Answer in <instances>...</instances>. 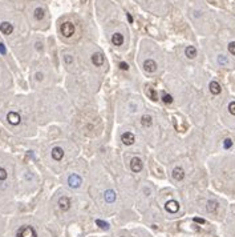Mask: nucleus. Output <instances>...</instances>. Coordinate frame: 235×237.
<instances>
[{"instance_id": "9d476101", "label": "nucleus", "mask_w": 235, "mask_h": 237, "mask_svg": "<svg viewBox=\"0 0 235 237\" xmlns=\"http://www.w3.org/2000/svg\"><path fill=\"white\" fill-rule=\"evenodd\" d=\"M173 179L177 181H182L185 179V171L181 167H176L173 169Z\"/></svg>"}, {"instance_id": "6ab92c4d", "label": "nucleus", "mask_w": 235, "mask_h": 237, "mask_svg": "<svg viewBox=\"0 0 235 237\" xmlns=\"http://www.w3.org/2000/svg\"><path fill=\"white\" fill-rule=\"evenodd\" d=\"M141 124H142V127H145V128L152 127V124H153V119H152V116H149V115L142 116V117H141Z\"/></svg>"}, {"instance_id": "c85d7f7f", "label": "nucleus", "mask_w": 235, "mask_h": 237, "mask_svg": "<svg viewBox=\"0 0 235 237\" xmlns=\"http://www.w3.org/2000/svg\"><path fill=\"white\" fill-rule=\"evenodd\" d=\"M64 61H65V64H72L73 63V57L71 55H65L64 56Z\"/></svg>"}, {"instance_id": "6e6552de", "label": "nucleus", "mask_w": 235, "mask_h": 237, "mask_svg": "<svg viewBox=\"0 0 235 237\" xmlns=\"http://www.w3.org/2000/svg\"><path fill=\"white\" fill-rule=\"evenodd\" d=\"M165 209H166L169 213H177L178 209H179V204L176 200H170L165 204Z\"/></svg>"}, {"instance_id": "9b49d317", "label": "nucleus", "mask_w": 235, "mask_h": 237, "mask_svg": "<svg viewBox=\"0 0 235 237\" xmlns=\"http://www.w3.org/2000/svg\"><path fill=\"white\" fill-rule=\"evenodd\" d=\"M92 63L94 64L96 67H101L104 64V55L100 52H96L92 55Z\"/></svg>"}, {"instance_id": "0eeeda50", "label": "nucleus", "mask_w": 235, "mask_h": 237, "mask_svg": "<svg viewBox=\"0 0 235 237\" xmlns=\"http://www.w3.org/2000/svg\"><path fill=\"white\" fill-rule=\"evenodd\" d=\"M7 120H8L9 124L17 125V124H20V121H21V117H20V115H19L17 112H8Z\"/></svg>"}, {"instance_id": "20e7f679", "label": "nucleus", "mask_w": 235, "mask_h": 237, "mask_svg": "<svg viewBox=\"0 0 235 237\" xmlns=\"http://www.w3.org/2000/svg\"><path fill=\"white\" fill-rule=\"evenodd\" d=\"M130 168L134 173H138V172L142 171V160L139 157H133L130 161Z\"/></svg>"}, {"instance_id": "412c9836", "label": "nucleus", "mask_w": 235, "mask_h": 237, "mask_svg": "<svg viewBox=\"0 0 235 237\" xmlns=\"http://www.w3.org/2000/svg\"><path fill=\"white\" fill-rule=\"evenodd\" d=\"M146 92H148V96L150 97L153 101H157V100H158V97H157V91L154 89V88H148Z\"/></svg>"}, {"instance_id": "aec40b11", "label": "nucleus", "mask_w": 235, "mask_h": 237, "mask_svg": "<svg viewBox=\"0 0 235 237\" xmlns=\"http://www.w3.org/2000/svg\"><path fill=\"white\" fill-rule=\"evenodd\" d=\"M44 16H45V11H44L43 8H36L35 9V17H36L37 20H43Z\"/></svg>"}, {"instance_id": "2eb2a0df", "label": "nucleus", "mask_w": 235, "mask_h": 237, "mask_svg": "<svg viewBox=\"0 0 235 237\" xmlns=\"http://www.w3.org/2000/svg\"><path fill=\"white\" fill-rule=\"evenodd\" d=\"M218 206H219L218 201H215V200H209L206 208H207V212H210V213H215V212L218 210Z\"/></svg>"}, {"instance_id": "393cba45", "label": "nucleus", "mask_w": 235, "mask_h": 237, "mask_svg": "<svg viewBox=\"0 0 235 237\" xmlns=\"http://www.w3.org/2000/svg\"><path fill=\"white\" fill-rule=\"evenodd\" d=\"M223 147H224V149H230V148L233 147V140L231 139H224Z\"/></svg>"}, {"instance_id": "f257e3e1", "label": "nucleus", "mask_w": 235, "mask_h": 237, "mask_svg": "<svg viewBox=\"0 0 235 237\" xmlns=\"http://www.w3.org/2000/svg\"><path fill=\"white\" fill-rule=\"evenodd\" d=\"M16 237H37V235H36V230H35L32 226L24 225V226H20L17 229Z\"/></svg>"}, {"instance_id": "7c9ffc66", "label": "nucleus", "mask_w": 235, "mask_h": 237, "mask_svg": "<svg viewBox=\"0 0 235 237\" xmlns=\"http://www.w3.org/2000/svg\"><path fill=\"white\" fill-rule=\"evenodd\" d=\"M193 220H194V223H198V224H204V223H206L203 219H199V217H194Z\"/></svg>"}, {"instance_id": "423d86ee", "label": "nucleus", "mask_w": 235, "mask_h": 237, "mask_svg": "<svg viewBox=\"0 0 235 237\" xmlns=\"http://www.w3.org/2000/svg\"><path fill=\"white\" fill-rule=\"evenodd\" d=\"M143 70L149 72V73H153L157 71V63L152 60V59H148V60L143 61Z\"/></svg>"}, {"instance_id": "4468645a", "label": "nucleus", "mask_w": 235, "mask_h": 237, "mask_svg": "<svg viewBox=\"0 0 235 237\" xmlns=\"http://www.w3.org/2000/svg\"><path fill=\"white\" fill-rule=\"evenodd\" d=\"M209 88H210V92H211L213 95H219V93L222 92L221 84H219L218 81H211L209 84Z\"/></svg>"}, {"instance_id": "f704fd0d", "label": "nucleus", "mask_w": 235, "mask_h": 237, "mask_svg": "<svg viewBox=\"0 0 235 237\" xmlns=\"http://www.w3.org/2000/svg\"><path fill=\"white\" fill-rule=\"evenodd\" d=\"M126 15H128V20L130 22V23H133V17H132V16H130V15H129V13H126Z\"/></svg>"}, {"instance_id": "4be33fe9", "label": "nucleus", "mask_w": 235, "mask_h": 237, "mask_svg": "<svg viewBox=\"0 0 235 237\" xmlns=\"http://www.w3.org/2000/svg\"><path fill=\"white\" fill-rule=\"evenodd\" d=\"M162 101L165 103V104H172L173 103V96L169 95V93H166V92H163L162 93Z\"/></svg>"}, {"instance_id": "cd10ccee", "label": "nucleus", "mask_w": 235, "mask_h": 237, "mask_svg": "<svg viewBox=\"0 0 235 237\" xmlns=\"http://www.w3.org/2000/svg\"><path fill=\"white\" fill-rule=\"evenodd\" d=\"M7 179V172L4 168H0V181H3V180H6Z\"/></svg>"}, {"instance_id": "dca6fc26", "label": "nucleus", "mask_w": 235, "mask_h": 237, "mask_svg": "<svg viewBox=\"0 0 235 237\" xmlns=\"http://www.w3.org/2000/svg\"><path fill=\"white\" fill-rule=\"evenodd\" d=\"M185 55H186L189 59H195V56H197V49H195V47L187 46L186 49H185Z\"/></svg>"}, {"instance_id": "1a4fd4ad", "label": "nucleus", "mask_w": 235, "mask_h": 237, "mask_svg": "<svg viewBox=\"0 0 235 237\" xmlns=\"http://www.w3.org/2000/svg\"><path fill=\"white\" fill-rule=\"evenodd\" d=\"M134 140H136V137H134V135L132 132H125L122 133V136H121V141L124 143L125 145H132Z\"/></svg>"}, {"instance_id": "7ed1b4c3", "label": "nucleus", "mask_w": 235, "mask_h": 237, "mask_svg": "<svg viewBox=\"0 0 235 237\" xmlns=\"http://www.w3.org/2000/svg\"><path fill=\"white\" fill-rule=\"evenodd\" d=\"M68 184H69V186H71V188H73V189L78 188V186L81 185V177H80L78 175H76V173H72L71 176L68 177Z\"/></svg>"}, {"instance_id": "a878e982", "label": "nucleus", "mask_w": 235, "mask_h": 237, "mask_svg": "<svg viewBox=\"0 0 235 237\" xmlns=\"http://www.w3.org/2000/svg\"><path fill=\"white\" fill-rule=\"evenodd\" d=\"M228 52L235 56V41H231L228 44Z\"/></svg>"}, {"instance_id": "a211bd4d", "label": "nucleus", "mask_w": 235, "mask_h": 237, "mask_svg": "<svg viewBox=\"0 0 235 237\" xmlns=\"http://www.w3.org/2000/svg\"><path fill=\"white\" fill-rule=\"evenodd\" d=\"M112 43L114 44V46H122V43H124V36L121 35V33H114V35L112 36Z\"/></svg>"}, {"instance_id": "5701e85b", "label": "nucleus", "mask_w": 235, "mask_h": 237, "mask_svg": "<svg viewBox=\"0 0 235 237\" xmlns=\"http://www.w3.org/2000/svg\"><path fill=\"white\" fill-rule=\"evenodd\" d=\"M218 63L221 64L222 67L228 65V60H227V57L224 56V55H219V56H218Z\"/></svg>"}, {"instance_id": "2f4dec72", "label": "nucleus", "mask_w": 235, "mask_h": 237, "mask_svg": "<svg viewBox=\"0 0 235 237\" xmlns=\"http://www.w3.org/2000/svg\"><path fill=\"white\" fill-rule=\"evenodd\" d=\"M0 53H2V55H6V47H4L3 43H0Z\"/></svg>"}, {"instance_id": "f03ea898", "label": "nucleus", "mask_w": 235, "mask_h": 237, "mask_svg": "<svg viewBox=\"0 0 235 237\" xmlns=\"http://www.w3.org/2000/svg\"><path fill=\"white\" fill-rule=\"evenodd\" d=\"M60 31H61V33L65 37H71L73 33H74V26L72 23H69V22H65V23H63L61 24V28H60Z\"/></svg>"}, {"instance_id": "b1692460", "label": "nucleus", "mask_w": 235, "mask_h": 237, "mask_svg": "<svg viewBox=\"0 0 235 237\" xmlns=\"http://www.w3.org/2000/svg\"><path fill=\"white\" fill-rule=\"evenodd\" d=\"M96 224L102 229H109V224L105 223V221H102V220H96Z\"/></svg>"}, {"instance_id": "bb28decb", "label": "nucleus", "mask_w": 235, "mask_h": 237, "mask_svg": "<svg viewBox=\"0 0 235 237\" xmlns=\"http://www.w3.org/2000/svg\"><path fill=\"white\" fill-rule=\"evenodd\" d=\"M228 112L231 113V115L235 116V101H231V103L228 104Z\"/></svg>"}, {"instance_id": "72a5a7b5", "label": "nucleus", "mask_w": 235, "mask_h": 237, "mask_svg": "<svg viewBox=\"0 0 235 237\" xmlns=\"http://www.w3.org/2000/svg\"><path fill=\"white\" fill-rule=\"evenodd\" d=\"M143 192L146 193V196H150V189L149 188H143Z\"/></svg>"}, {"instance_id": "c756f323", "label": "nucleus", "mask_w": 235, "mask_h": 237, "mask_svg": "<svg viewBox=\"0 0 235 237\" xmlns=\"http://www.w3.org/2000/svg\"><path fill=\"white\" fill-rule=\"evenodd\" d=\"M120 68H121V70H124V71H128L129 70V65H128V64L126 63H120Z\"/></svg>"}, {"instance_id": "473e14b6", "label": "nucleus", "mask_w": 235, "mask_h": 237, "mask_svg": "<svg viewBox=\"0 0 235 237\" xmlns=\"http://www.w3.org/2000/svg\"><path fill=\"white\" fill-rule=\"evenodd\" d=\"M43 77H44V75H43L41 72H37L36 73V79H37V80H43Z\"/></svg>"}, {"instance_id": "ddd939ff", "label": "nucleus", "mask_w": 235, "mask_h": 237, "mask_svg": "<svg viewBox=\"0 0 235 237\" xmlns=\"http://www.w3.org/2000/svg\"><path fill=\"white\" fill-rule=\"evenodd\" d=\"M52 157H53V160H56V161H60L64 157V151H63V148H60V147H54L53 149H52Z\"/></svg>"}, {"instance_id": "f8f14e48", "label": "nucleus", "mask_w": 235, "mask_h": 237, "mask_svg": "<svg viewBox=\"0 0 235 237\" xmlns=\"http://www.w3.org/2000/svg\"><path fill=\"white\" fill-rule=\"evenodd\" d=\"M0 31H2L4 35H11L13 32V26L8 22H4V23L0 24Z\"/></svg>"}, {"instance_id": "39448f33", "label": "nucleus", "mask_w": 235, "mask_h": 237, "mask_svg": "<svg viewBox=\"0 0 235 237\" xmlns=\"http://www.w3.org/2000/svg\"><path fill=\"white\" fill-rule=\"evenodd\" d=\"M59 208L63 212H67L69 208H71V199L67 196H63L59 199Z\"/></svg>"}, {"instance_id": "f3484780", "label": "nucleus", "mask_w": 235, "mask_h": 237, "mask_svg": "<svg viewBox=\"0 0 235 237\" xmlns=\"http://www.w3.org/2000/svg\"><path fill=\"white\" fill-rule=\"evenodd\" d=\"M105 201L106 202H114L116 201V192L112 191V189H108L105 192Z\"/></svg>"}]
</instances>
